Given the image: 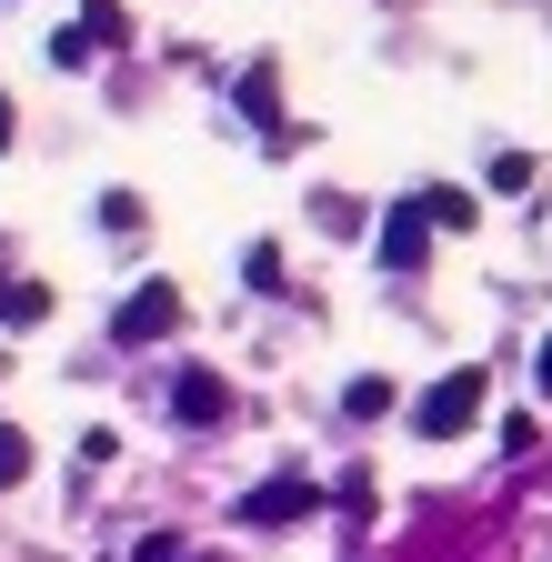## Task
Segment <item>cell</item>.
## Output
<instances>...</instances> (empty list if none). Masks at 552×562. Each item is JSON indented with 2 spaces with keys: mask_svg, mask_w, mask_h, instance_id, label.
Wrapping results in <instances>:
<instances>
[{
  "mask_svg": "<svg viewBox=\"0 0 552 562\" xmlns=\"http://www.w3.org/2000/svg\"><path fill=\"white\" fill-rule=\"evenodd\" d=\"M222 412H232V392H222L212 372H181V382H171V422H191V432H212Z\"/></svg>",
  "mask_w": 552,
  "mask_h": 562,
  "instance_id": "obj_5",
  "label": "cell"
},
{
  "mask_svg": "<svg viewBox=\"0 0 552 562\" xmlns=\"http://www.w3.org/2000/svg\"><path fill=\"white\" fill-rule=\"evenodd\" d=\"M493 191H532V161L522 151H493Z\"/></svg>",
  "mask_w": 552,
  "mask_h": 562,
  "instance_id": "obj_13",
  "label": "cell"
},
{
  "mask_svg": "<svg viewBox=\"0 0 552 562\" xmlns=\"http://www.w3.org/2000/svg\"><path fill=\"white\" fill-rule=\"evenodd\" d=\"M542 392H552V341H542Z\"/></svg>",
  "mask_w": 552,
  "mask_h": 562,
  "instance_id": "obj_16",
  "label": "cell"
},
{
  "mask_svg": "<svg viewBox=\"0 0 552 562\" xmlns=\"http://www.w3.org/2000/svg\"><path fill=\"white\" fill-rule=\"evenodd\" d=\"M312 222H322V232H362V201H341V191H331V201H312Z\"/></svg>",
  "mask_w": 552,
  "mask_h": 562,
  "instance_id": "obj_11",
  "label": "cell"
},
{
  "mask_svg": "<svg viewBox=\"0 0 552 562\" xmlns=\"http://www.w3.org/2000/svg\"><path fill=\"white\" fill-rule=\"evenodd\" d=\"M0 151H11V101H0Z\"/></svg>",
  "mask_w": 552,
  "mask_h": 562,
  "instance_id": "obj_15",
  "label": "cell"
},
{
  "mask_svg": "<svg viewBox=\"0 0 552 562\" xmlns=\"http://www.w3.org/2000/svg\"><path fill=\"white\" fill-rule=\"evenodd\" d=\"M472 211H482L472 191H423V222L432 232H472Z\"/></svg>",
  "mask_w": 552,
  "mask_h": 562,
  "instance_id": "obj_8",
  "label": "cell"
},
{
  "mask_svg": "<svg viewBox=\"0 0 552 562\" xmlns=\"http://www.w3.org/2000/svg\"><path fill=\"white\" fill-rule=\"evenodd\" d=\"M423 251H432V222H423V201L382 211V271H423Z\"/></svg>",
  "mask_w": 552,
  "mask_h": 562,
  "instance_id": "obj_4",
  "label": "cell"
},
{
  "mask_svg": "<svg viewBox=\"0 0 552 562\" xmlns=\"http://www.w3.org/2000/svg\"><path fill=\"white\" fill-rule=\"evenodd\" d=\"M111 331H121V351L171 341V331H181V281H142V292L121 302V322H111Z\"/></svg>",
  "mask_w": 552,
  "mask_h": 562,
  "instance_id": "obj_3",
  "label": "cell"
},
{
  "mask_svg": "<svg viewBox=\"0 0 552 562\" xmlns=\"http://www.w3.org/2000/svg\"><path fill=\"white\" fill-rule=\"evenodd\" d=\"M11 482H31V432H21V422H0V492H11Z\"/></svg>",
  "mask_w": 552,
  "mask_h": 562,
  "instance_id": "obj_10",
  "label": "cell"
},
{
  "mask_svg": "<svg viewBox=\"0 0 552 562\" xmlns=\"http://www.w3.org/2000/svg\"><path fill=\"white\" fill-rule=\"evenodd\" d=\"M241 111H251L271 140H282V111H271V60H251V70H241Z\"/></svg>",
  "mask_w": 552,
  "mask_h": 562,
  "instance_id": "obj_7",
  "label": "cell"
},
{
  "mask_svg": "<svg viewBox=\"0 0 552 562\" xmlns=\"http://www.w3.org/2000/svg\"><path fill=\"white\" fill-rule=\"evenodd\" d=\"M331 503L322 482H302V472H271V482H251V503H241V522L251 532H292V522H312Z\"/></svg>",
  "mask_w": 552,
  "mask_h": 562,
  "instance_id": "obj_2",
  "label": "cell"
},
{
  "mask_svg": "<svg viewBox=\"0 0 552 562\" xmlns=\"http://www.w3.org/2000/svg\"><path fill=\"white\" fill-rule=\"evenodd\" d=\"M472 412H482V372L462 362V372H442L423 402H412V432H423V442H452V432H472Z\"/></svg>",
  "mask_w": 552,
  "mask_h": 562,
  "instance_id": "obj_1",
  "label": "cell"
},
{
  "mask_svg": "<svg viewBox=\"0 0 552 562\" xmlns=\"http://www.w3.org/2000/svg\"><path fill=\"white\" fill-rule=\"evenodd\" d=\"M392 402H402V392H392V382H382V372H362V382H352V392H341V412H352V422H382V412H392Z\"/></svg>",
  "mask_w": 552,
  "mask_h": 562,
  "instance_id": "obj_9",
  "label": "cell"
},
{
  "mask_svg": "<svg viewBox=\"0 0 552 562\" xmlns=\"http://www.w3.org/2000/svg\"><path fill=\"white\" fill-rule=\"evenodd\" d=\"M81 41H91V50H101V41L121 50V41H131V11H121V0H81Z\"/></svg>",
  "mask_w": 552,
  "mask_h": 562,
  "instance_id": "obj_6",
  "label": "cell"
},
{
  "mask_svg": "<svg viewBox=\"0 0 552 562\" xmlns=\"http://www.w3.org/2000/svg\"><path fill=\"white\" fill-rule=\"evenodd\" d=\"M131 562H181V542H171V532H151V542L131 552Z\"/></svg>",
  "mask_w": 552,
  "mask_h": 562,
  "instance_id": "obj_14",
  "label": "cell"
},
{
  "mask_svg": "<svg viewBox=\"0 0 552 562\" xmlns=\"http://www.w3.org/2000/svg\"><path fill=\"white\" fill-rule=\"evenodd\" d=\"M241 271H251V292H282V251H271V241H251V261H241Z\"/></svg>",
  "mask_w": 552,
  "mask_h": 562,
  "instance_id": "obj_12",
  "label": "cell"
}]
</instances>
